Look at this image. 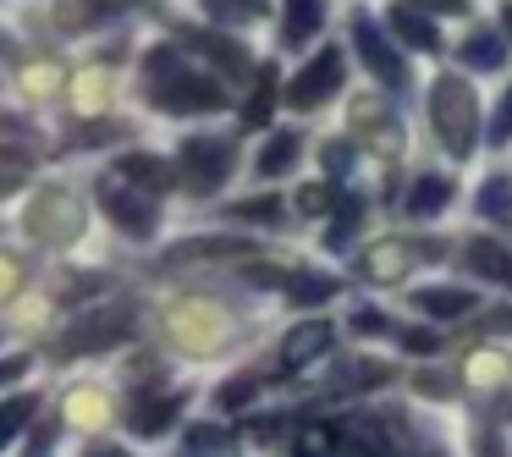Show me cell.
<instances>
[{
  "mask_svg": "<svg viewBox=\"0 0 512 457\" xmlns=\"http://www.w3.org/2000/svg\"><path fill=\"white\" fill-rule=\"evenodd\" d=\"M149 100L166 105V111H221L226 94L210 78H199V72H182L171 50H155V61H149Z\"/></svg>",
  "mask_w": 512,
  "mask_h": 457,
  "instance_id": "1",
  "label": "cell"
},
{
  "mask_svg": "<svg viewBox=\"0 0 512 457\" xmlns=\"http://www.w3.org/2000/svg\"><path fill=\"white\" fill-rule=\"evenodd\" d=\"M430 122H435V138H441L446 155L463 160L468 149H474V127H479V111H474V89L457 78H435L430 89Z\"/></svg>",
  "mask_w": 512,
  "mask_h": 457,
  "instance_id": "2",
  "label": "cell"
},
{
  "mask_svg": "<svg viewBox=\"0 0 512 457\" xmlns=\"http://www.w3.org/2000/svg\"><path fill=\"white\" fill-rule=\"evenodd\" d=\"M342 89V50H320V56L309 61V67L292 78L287 89V105H298V111H309V105L331 100V94Z\"/></svg>",
  "mask_w": 512,
  "mask_h": 457,
  "instance_id": "3",
  "label": "cell"
},
{
  "mask_svg": "<svg viewBox=\"0 0 512 457\" xmlns=\"http://www.w3.org/2000/svg\"><path fill=\"white\" fill-rule=\"evenodd\" d=\"M182 166H188L193 193H215L226 182V171H232V144H221V138H193L182 149Z\"/></svg>",
  "mask_w": 512,
  "mask_h": 457,
  "instance_id": "4",
  "label": "cell"
},
{
  "mask_svg": "<svg viewBox=\"0 0 512 457\" xmlns=\"http://www.w3.org/2000/svg\"><path fill=\"white\" fill-rule=\"evenodd\" d=\"M100 204H105V215H116L122 232H133V237L155 232V204H149L144 193H127L122 182H100Z\"/></svg>",
  "mask_w": 512,
  "mask_h": 457,
  "instance_id": "5",
  "label": "cell"
},
{
  "mask_svg": "<svg viewBox=\"0 0 512 457\" xmlns=\"http://www.w3.org/2000/svg\"><path fill=\"white\" fill-rule=\"evenodd\" d=\"M353 39H358V56H364V67L375 72L380 83H391V89H397V83H402V61H397V50L386 45V34H380L369 17H358V23H353Z\"/></svg>",
  "mask_w": 512,
  "mask_h": 457,
  "instance_id": "6",
  "label": "cell"
},
{
  "mask_svg": "<svg viewBox=\"0 0 512 457\" xmlns=\"http://www.w3.org/2000/svg\"><path fill=\"white\" fill-rule=\"evenodd\" d=\"M325 347H331V325L325 320H309V325H298V331L287 336V342H281V369H303L309 364V358H320Z\"/></svg>",
  "mask_w": 512,
  "mask_h": 457,
  "instance_id": "7",
  "label": "cell"
},
{
  "mask_svg": "<svg viewBox=\"0 0 512 457\" xmlns=\"http://www.w3.org/2000/svg\"><path fill=\"white\" fill-rule=\"evenodd\" d=\"M413 303H419L424 314H435V320H457V314L474 309V292H463V287H424V292H413Z\"/></svg>",
  "mask_w": 512,
  "mask_h": 457,
  "instance_id": "8",
  "label": "cell"
},
{
  "mask_svg": "<svg viewBox=\"0 0 512 457\" xmlns=\"http://www.w3.org/2000/svg\"><path fill=\"white\" fill-rule=\"evenodd\" d=\"M468 265H474L479 276L507 281V287H512V254L501 243H490V237H474V243H468Z\"/></svg>",
  "mask_w": 512,
  "mask_h": 457,
  "instance_id": "9",
  "label": "cell"
},
{
  "mask_svg": "<svg viewBox=\"0 0 512 457\" xmlns=\"http://www.w3.org/2000/svg\"><path fill=\"white\" fill-rule=\"evenodd\" d=\"M320 23H325V0H287V45L314 39Z\"/></svg>",
  "mask_w": 512,
  "mask_h": 457,
  "instance_id": "10",
  "label": "cell"
},
{
  "mask_svg": "<svg viewBox=\"0 0 512 457\" xmlns=\"http://www.w3.org/2000/svg\"><path fill=\"white\" fill-rule=\"evenodd\" d=\"M391 28H397L402 45H413V50H435V45H441L435 28H430V17H419L413 6H397V12H391Z\"/></svg>",
  "mask_w": 512,
  "mask_h": 457,
  "instance_id": "11",
  "label": "cell"
},
{
  "mask_svg": "<svg viewBox=\"0 0 512 457\" xmlns=\"http://www.w3.org/2000/svg\"><path fill=\"white\" fill-rule=\"evenodd\" d=\"M116 171H122L133 188H166V182H171V166H166V160H155V155H127Z\"/></svg>",
  "mask_w": 512,
  "mask_h": 457,
  "instance_id": "12",
  "label": "cell"
},
{
  "mask_svg": "<svg viewBox=\"0 0 512 457\" xmlns=\"http://www.w3.org/2000/svg\"><path fill=\"white\" fill-rule=\"evenodd\" d=\"M446 199H452V182L446 177H419L408 188V215H430V210H441Z\"/></svg>",
  "mask_w": 512,
  "mask_h": 457,
  "instance_id": "13",
  "label": "cell"
},
{
  "mask_svg": "<svg viewBox=\"0 0 512 457\" xmlns=\"http://www.w3.org/2000/svg\"><path fill=\"white\" fill-rule=\"evenodd\" d=\"M479 215H485V221H501V226L512 221V182L507 177H490L485 188H479Z\"/></svg>",
  "mask_w": 512,
  "mask_h": 457,
  "instance_id": "14",
  "label": "cell"
},
{
  "mask_svg": "<svg viewBox=\"0 0 512 457\" xmlns=\"http://www.w3.org/2000/svg\"><path fill=\"white\" fill-rule=\"evenodd\" d=\"M501 56H507V39H496V34H474L463 50H457L463 67H501Z\"/></svg>",
  "mask_w": 512,
  "mask_h": 457,
  "instance_id": "15",
  "label": "cell"
},
{
  "mask_svg": "<svg viewBox=\"0 0 512 457\" xmlns=\"http://www.w3.org/2000/svg\"><path fill=\"white\" fill-rule=\"evenodd\" d=\"M39 397H12V402H0V446H12L17 435H23V424L34 419Z\"/></svg>",
  "mask_w": 512,
  "mask_h": 457,
  "instance_id": "16",
  "label": "cell"
},
{
  "mask_svg": "<svg viewBox=\"0 0 512 457\" xmlns=\"http://www.w3.org/2000/svg\"><path fill=\"white\" fill-rule=\"evenodd\" d=\"M292 160H298V133H281V138H270V144L259 149V177H276V171H287Z\"/></svg>",
  "mask_w": 512,
  "mask_h": 457,
  "instance_id": "17",
  "label": "cell"
},
{
  "mask_svg": "<svg viewBox=\"0 0 512 457\" xmlns=\"http://www.w3.org/2000/svg\"><path fill=\"white\" fill-rule=\"evenodd\" d=\"M292 292H298L303 303H314V298H336L342 292V281H331V276H298V281H287Z\"/></svg>",
  "mask_w": 512,
  "mask_h": 457,
  "instance_id": "18",
  "label": "cell"
},
{
  "mask_svg": "<svg viewBox=\"0 0 512 457\" xmlns=\"http://www.w3.org/2000/svg\"><path fill=\"white\" fill-rule=\"evenodd\" d=\"M171 413H177V397H166V402H155V408H138L133 419H138V430H160V424H171Z\"/></svg>",
  "mask_w": 512,
  "mask_h": 457,
  "instance_id": "19",
  "label": "cell"
},
{
  "mask_svg": "<svg viewBox=\"0 0 512 457\" xmlns=\"http://www.w3.org/2000/svg\"><path fill=\"white\" fill-rule=\"evenodd\" d=\"M199 50H210L215 61H226V67H237V72L248 67V56H243V50H237V45H221L215 34H199Z\"/></svg>",
  "mask_w": 512,
  "mask_h": 457,
  "instance_id": "20",
  "label": "cell"
},
{
  "mask_svg": "<svg viewBox=\"0 0 512 457\" xmlns=\"http://www.w3.org/2000/svg\"><path fill=\"white\" fill-rule=\"evenodd\" d=\"M512 138V89L501 94V105H496V122H490V144H507Z\"/></svg>",
  "mask_w": 512,
  "mask_h": 457,
  "instance_id": "21",
  "label": "cell"
},
{
  "mask_svg": "<svg viewBox=\"0 0 512 457\" xmlns=\"http://www.w3.org/2000/svg\"><path fill=\"white\" fill-rule=\"evenodd\" d=\"M397 270H402V248H397V243H386V248L375 254V270H369V276H375V281H391Z\"/></svg>",
  "mask_w": 512,
  "mask_h": 457,
  "instance_id": "22",
  "label": "cell"
},
{
  "mask_svg": "<svg viewBox=\"0 0 512 457\" xmlns=\"http://www.w3.org/2000/svg\"><path fill=\"white\" fill-rule=\"evenodd\" d=\"M232 215H243V221H281V204L276 199H259V204H237Z\"/></svg>",
  "mask_w": 512,
  "mask_h": 457,
  "instance_id": "23",
  "label": "cell"
},
{
  "mask_svg": "<svg viewBox=\"0 0 512 457\" xmlns=\"http://www.w3.org/2000/svg\"><path fill=\"white\" fill-rule=\"evenodd\" d=\"M215 12H243V17H254V12H265V0H210Z\"/></svg>",
  "mask_w": 512,
  "mask_h": 457,
  "instance_id": "24",
  "label": "cell"
},
{
  "mask_svg": "<svg viewBox=\"0 0 512 457\" xmlns=\"http://www.w3.org/2000/svg\"><path fill=\"white\" fill-rule=\"evenodd\" d=\"M298 204H303V210H325V204H331V193H325V188H303Z\"/></svg>",
  "mask_w": 512,
  "mask_h": 457,
  "instance_id": "25",
  "label": "cell"
},
{
  "mask_svg": "<svg viewBox=\"0 0 512 457\" xmlns=\"http://www.w3.org/2000/svg\"><path fill=\"white\" fill-rule=\"evenodd\" d=\"M221 402H226V408H243V402H248V386H243V380H232V386L221 391Z\"/></svg>",
  "mask_w": 512,
  "mask_h": 457,
  "instance_id": "26",
  "label": "cell"
},
{
  "mask_svg": "<svg viewBox=\"0 0 512 457\" xmlns=\"http://www.w3.org/2000/svg\"><path fill=\"white\" fill-rule=\"evenodd\" d=\"M353 331L375 336V331H386V320H380V314H358V320H353Z\"/></svg>",
  "mask_w": 512,
  "mask_h": 457,
  "instance_id": "27",
  "label": "cell"
},
{
  "mask_svg": "<svg viewBox=\"0 0 512 457\" xmlns=\"http://www.w3.org/2000/svg\"><path fill=\"white\" fill-rule=\"evenodd\" d=\"M28 369V358H6V364H0V386H6V380H17Z\"/></svg>",
  "mask_w": 512,
  "mask_h": 457,
  "instance_id": "28",
  "label": "cell"
},
{
  "mask_svg": "<svg viewBox=\"0 0 512 457\" xmlns=\"http://www.w3.org/2000/svg\"><path fill=\"white\" fill-rule=\"evenodd\" d=\"M188 441H193V446H221V430H210V424H204V430L188 435Z\"/></svg>",
  "mask_w": 512,
  "mask_h": 457,
  "instance_id": "29",
  "label": "cell"
},
{
  "mask_svg": "<svg viewBox=\"0 0 512 457\" xmlns=\"http://www.w3.org/2000/svg\"><path fill=\"white\" fill-rule=\"evenodd\" d=\"M83 457H127V452H122V446H89Z\"/></svg>",
  "mask_w": 512,
  "mask_h": 457,
  "instance_id": "30",
  "label": "cell"
},
{
  "mask_svg": "<svg viewBox=\"0 0 512 457\" xmlns=\"http://www.w3.org/2000/svg\"><path fill=\"white\" fill-rule=\"evenodd\" d=\"M424 6H441V12H463V0H424Z\"/></svg>",
  "mask_w": 512,
  "mask_h": 457,
  "instance_id": "31",
  "label": "cell"
},
{
  "mask_svg": "<svg viewBox=\"0 0 512 457\" xmlns=\"http://www.w3.org/2000/svg\"><path fill=\"white\" fill-rule=\"evenodd\" d=\"M501 23H507V34H512V6H507V12H501Z\"/></svg>",
  "mask_w": 512,
  "mask_h": 457,
  "instance_id": "32",
  "label": "cell"
}]
</instances>
